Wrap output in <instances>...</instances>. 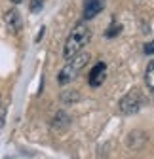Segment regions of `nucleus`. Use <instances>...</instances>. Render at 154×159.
Returning <instances> with one entry per match:
<instances>
[{
  "mask_svg": "<svg viewBox=\"0 0 154 159\" xmlns=\"http://www.w3.org/2000/svg\"><path fill=\"white\" fill-rule=\"evenodd\" d=\"M89 36H91V32H89V29H88V25H84V23H78L72 30H70V34H69V38H67V42H65V49H63V55L67 57V59H70V57H74L76 53H78L88 42H89Z\"/></svg>",
  "mask_w": 154,
  "mask_h": 159,
  "instance_id": "1",
  "label": "nucleus"
},
{
  "mask_svg": "<svg viewBox=\"0 0 154 159\" xmlns=\"http://www.w3.org/2000/svg\"><path fill=\"white\" fill-rule=\"evenodd\" d=\"M88 59H89V53H88V51L70 57V61H69V63L63 66V70L59 72V84H67V82H70L72 78H76L78 70L88 63Z\"/></svg>",
  "mask_w": 154,
  "mask_h": 159,
  "instance_id": "2",
  "label": "nucleus"
},
{
  "mask_svg": "<svg viewBox=\"0 0 154 159\" xmlns=\"http://www.w3.org/2000/svg\"><path fill=\"white\" fill-rule=\"evenodd\" d=\"M141 106H143V97H141L139 91L128 93L122 101H120V110H122V114H135V112H139Z\"/></svg>",
  "mask_w": 154,
  "mask_h": 159,
  "instance_id": "3",
  "label": "nucleus"
},
{
  "mask_svg": "<svg viewBox=\"0 0 154 159\" xmlns=\"http://www.w3.org/2000/svg\"><path fill=\"white\" fill-rule=\"evenodd\" d=\"M105 78H107V65H105V63H97V65L91 68L88 82H89L91 87H99V85L105 82Z\"/></svg>",
  "mask_w": 154,
  "mask_h": 159,
  "instance_id": "4",
  "label": "nucleus"
},
{
  "mask_svg": "<svg viewBox=\"0 0 154 159\" xmlns=\"http://www.w3.org/2000/svg\"><path fill=\"white\" fill-rule=\"evenodd\" d=\"M103 6H105L103 0H86V4H84V19H93L103 10Z\"/></svg>",
  "mask_w": 154,
  "mask_h": 159,
  "instance_id": "5",
  "label": "nucleus"
},
{
  "mask_svg": "<svg viewBox=\"0 0 154 159\" xmlns=\"http://www.w3.org/2000/svg\"><path fill=\"white\" fill-rule=\"evenodd\" d=\"M6 23H8L10 30H19V27H21V17H19V13L15 10H12V11L6 13Z\"/></svg>",
  "mask_w": 154,
  "mask_h": 159,
  "instance_id": "6",
  "label": "nucleus"
},
{
  "mask_svg": "<svg viewBox=\"0 0 154 159\" xmlns=\"http://www.w3.org/2000/svg\"><path fill=\"white\" fill-rule=\"evenodd\" d=\"M69 123H70V117L65 112H57V116L53 117V127L55 129H65V127H69Z\"/></svg>",
  "mask_w": 154,
  "mask_h": 159,
  "instance_id": "7",
  "label": "nucleus"
},
{
  "mask_svg": "<svg viewBox=\"0 0 154 159\" xmlns=\"http://www.w3.org/2000/svg\"><path fill=\"white\" fill-rule=\"evenodd\" d=\"M145 82H147V87L154 93V61L148 63L147 66V72H145Z\"/></svg>",
  "mask_w": 154,
  "mask_h": 159,
  "instance_id": "8",
  "label": "nucleus"
},
{
  "mask_svg": "<svg viewBox=\"0 0 154 159\" xmlns=\"http://www.w3.org/2000/svg\"><path fill=\"white\" fill-rule=\"evenodd\" d=\"M42 6H44V0H32L31 2V11H38Z\"/></svg>",
  "mask_w": 154,
  "mask_h": 159,
  "instance_id": "9",
  "label": "nucleus"
},
{
  "mask_svg": "<svg viewBox=\"0 0 154 159\" xmlns=\"http://www.w3.org/2000/svg\"><path fill=\"white\" fill-rule=\"evenodd\" d=\"M145 53H148V55H150V53H154V42H150V44H147V46H145Z\"/></svg>",
  "mask_w": 154,
  "mask_h": 159,
  "instance_id": "10",
  "label": "nucleus"
},
{
  "mask_svg": "<svg viewBox=\"0 0 154 159\" xmlns=\"http://www.w3.org/2000/svg\"><path fill=\"white\" fill-rule=\"evenodd\" d=\"M12 2H15V4H21V2H23V0H12Z\"/></svg>",
  "mask_w": 154,
  "mask_h": 159,
  "instance_id": "11",
  "label": "nucleus"
}]
</instances>
